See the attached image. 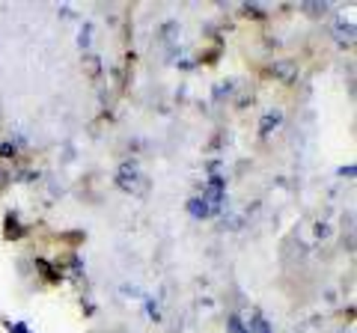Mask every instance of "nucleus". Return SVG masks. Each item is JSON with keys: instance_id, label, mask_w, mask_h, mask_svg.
<instances>
[{"instance_id": "f257e3e1", "label": "nucleus", "mask_w": 357, "mask_h": 333, "mask_svg": "<svg viewBox=\"0 0 357 333\" xmlns=\"http://www.w3.org/2000/svg\"><path fill=\"white\" fill-rule=\"evenodd\" d=\"M253 330H256V333H271V327H268L259 316H253Z\"/></svg>"}]
</instances>
